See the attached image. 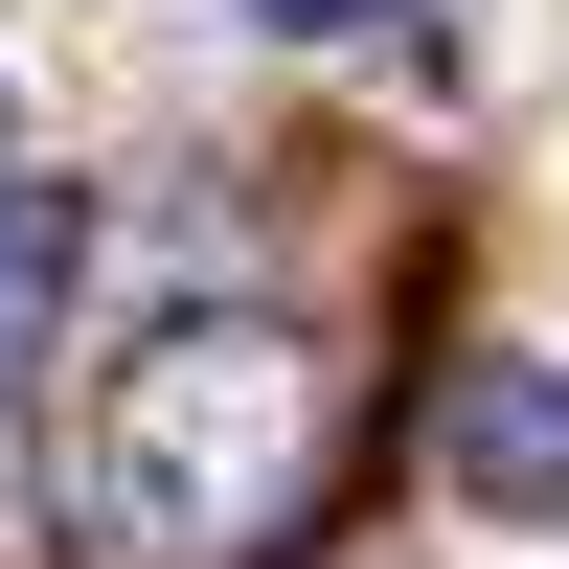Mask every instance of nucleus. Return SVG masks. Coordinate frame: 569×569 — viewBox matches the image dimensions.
<instances>
[{
    "instance_id": "obj_1",
    "label": "nucleus",
    "mask_w": 569,
    "mask_h": 569,
    "mask_svg": "<svg viewBox=\"0 0 569 569\" xmlns=\"http://www.w3.org/2000/svg\"><path fill=\"white\" fill-rule=\"evenodd\" d=\"M297 479H319V365H297V319H160V342L91 388V525H114L137 569H228V547H273L297 525Z\"/></svg>"
},
{
    "instance_id": "obj_2",
    "label": "nucleus",
    "mask_w": 569,
    "mask_h": 569,
    "mask_svg": "<svg viewBox=\"0 0 569 569\" xmlns=\"http://www.w3.org/2000/svg\"><path fill=\"white\" fill-rule=\"evenodd\" d=\"M456 501H479V525H569V365L547 342H501V365H456Z\"/></svg>"
},
{
    "instance_id": "obj_3",
    "label": "nucleus",
    "mask_w": 569,
    "mask_h": 569,
    "mask_svg": "<svg viewBox=\"0 0 569 569\" xmlns=\"http://www.w3.org/2000/svg\"><path fill=\"white\" fill-rule=\"evenodd\" d=\"M69 273H91V206H69V182H0V479H23V388H46Z\"/></svg>"
},
{
    "instance_id": "obj_4",
    "label": "nucleus",
    "mask_w": 569,
    "mask_h": 569,
    "mask_svg": "<svg viewBox=\"0 0 569 569\" xmlns=\"http://www.w3.org/2000/svg\"><path fill=\"white\" fill-rule=\"evenodd\" d=\"M273 46H433V0H251Z\"/></svg>"
},
{
    "instance_id": "obj_5",
    "label": "nucleus",
    "mask_w": 569,
    "mask_h": 569,
    "mask_svg": "<svg viewBox=\"0 0 569 569\" xmlns=\"http://www.w3.org/2000/svg\"><path fill=\"white\" fill-rule=\"evenodd\" d=\"M0 137H23V114H0Z\"/></svg>"
}]
</instances>
